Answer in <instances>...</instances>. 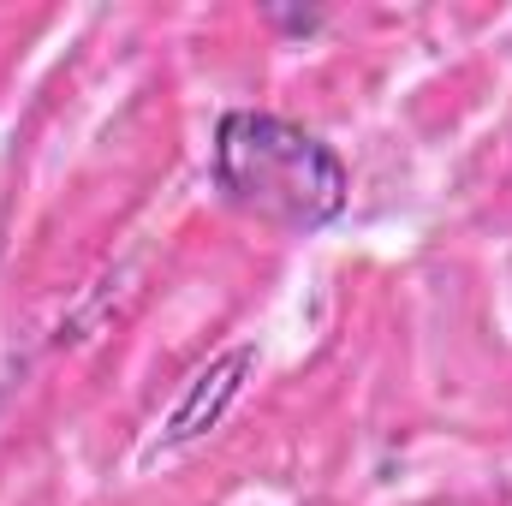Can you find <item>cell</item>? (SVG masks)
I'll return each mask as SVG.
<instances>
[{
  "instance_id": "obj_1",
  "label": "cell",
  "mask_w": 512,
  "mask_h": 506,
  "mask_svg": "<svg viewBox=\"0 0 512 506\" xmlns=\"http://www.w3.org/2000/svg\"><path fill=\"white\" fill-rule=\"evenodd\" d=\"M215 185L233 209L280 233H316L346 215V161L280 114L239 108L215 126Z\"/></svg>"
},
{
  "instance_id": "obj_2",
  "label": "cell",
  "mask_w": 512,
  "mask_h": 506,
  "mask_svg": "<svg viewBox=\"0 0 512 506\" xmlns=\"http://www.w3.org/2000/svg\"><path fill=\"white\" fill-rule=\"evenodd\" d=\"M256 352L251 346H233L227 358H215L203 376L191 381V393L173 405V417H167V447H185V441H197V435H209L221 417H227V405L239 399V387H245V376H251Z\"/></svg>"
}]
</instances>
